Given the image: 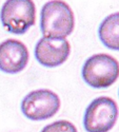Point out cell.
<instances>
[{
    "label": "cell",
    "instance_id": "1",
    "mask_svg": "<svg viewBox=\"0 0 119 132\" xmlns=\"http://www.w3.org/2000/svg\"><path fill=\"white\" fill-rule=\"evenodd\" d=\"M75 27L74 13L62 0H51L43 4L40 13V29L43 37L66 39Z\"/></svg>",
    "mask_w": 119,
    "mask_h": 132
},
{
    "label": "cell",
    "instance_id": "2",
    "mask_svg": "<svg viewBox=\"0 0 119 132\" xmlns=\"http://www.w3.org/2000/svg\"><path fill=\"white\" fill-rule=\"evenodd\" d=\"M81 74L85 84L90 87L106 89L119 77V62L109 54H94L83 63Z\"/></svg>",
    "mask_w": 119,
    "mask_h": 132
},
{
    "label": "cell",
    "instance_id": "3",
    "mask_svg": "<svg viewBox=\"0 0 119 132\" xmlns=\"http://www.w3.org/2000/svg\"><path fill=\"white\" fill-rule=\"evenodd\" d=\"M36 6L33 0H5L0 11L2 27L10 33L21 35L35 23Z\"/></svg>",
    "mask_w": 119,
    "mask_h": 132
},
{
    "label": "cell",
    "instance_id": "4",
    "mask_svg": "<svg viewBox=\"0 0 119 132\" xmlns=\"http://www.w3.org/2000/svg\"><path fill=\"white\" fill-rule=\"evenodd\" d=\"M118 118V107L114 100L100 96L86 107L83 115V127L86 132H109Z\"/></svg>",
    "mask_w": 119,
    "mask_h": 132
},
{
    "label": "cell",
    "instance_id": "5",
    "mask_svg": "<svg viewBox=\"0 0 119 132\" xmlns=\"http://www.w3.org/2000/svg\"><path fill=\"white\" fill-rule=\"evenodd\" d=\"M60 98L55 92L38 89L24 96L21 102V112L26 118L39 122L53 117L60 109Z\"/></svg>",
    "mask_w": 119,
    "mask_h": 132
},
{
    "label": "cell",
    "instance_id": "6",
    "mask_svg": "<svg viewBox=\"0 0 119 132\" xmlns=\"http://www.w3.org/2000/svg\"><path fill=\"white\" fill-rule=\"evenodd\" d=\"M71 46L67 39H53L42 37L35 46L36 60L47 68H55L69 58Z\"/></svg>",
    "mask_w": 119,
    "mask_h": 132
},
{
    "label": "cell",
    "instance_id": "7",
    "mask_svg": "<svg viewBox=\"0 0 119 132\" xmlns=\"http://www.w3.org/2000/svg\"><path fill=\"white\" fill-rule=\"evenodd\" d=\"M29 61V51L23 42L17 39H6L0 43V71L17 74Z\"/></svg>",
    "mask_w": 119,
    "mask_h": 132
},
{
    "label": "cell",
    "instance_id": "8",
    "mask_svg": "<svg viewBox=\"0 0 119 132\" xmlns=\"http://www.w3.org/2000/svg\"><path fill=\"white\" fill-rule=\"evenodd\" d=\"M98 36L107 49L119 51V12L106 16L98 28Z\"/></svg>",
    "mask_w": 119,
    "mask_h": 132
},
{
    "label": "cell",
    "instance_id": "9",
    "mask_svg": "<svg viewBox=\"0 0 119 132\" xmlns=\"http://www.w3.org/2000/svg\"><path fill=\"white\" fill-rule=\"evenodd\" d=\"M40 132H78V131L71 122L66 119H61L47 125Z\"/></svg>",
    "mask_w": 119,
    "mask_h": 132
},
{
    "label": "cell",
    "instance_id": "10",
    "mask_svg": "<svg viewBox=\"0 0 119 132\" xmlns=\"http://www.w3.org/2000/svg\"><path fill=\"white\" fill-rule=\"evenodd\" d=\"M118 94H119V90H118Z\"/></svg>",
    "mask_w": 119,
    "mask_h": 132
}]
</instances>
